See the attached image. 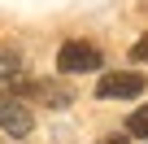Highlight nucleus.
Masks as SVG:
<instances>
[{
    "mask_svg": "<svg viewBox=\"0 0 148 144\" xmlns=\"http://www.w3.org/2000/svg\"><path fill=\"white\" fill-rule=\"evenodd\" d=\"M100 65H105V57L87 39H65L57 48V70L61 74H92V70H100Z\"/></svg>",
    "mask_w": 148,
    "mask_h": 144,
    "instance_id": "f257e3e1",
    "label": "nucleus"
},
{
    "mask_svg": "<svg viewBox=\"0 0 148 144\" xmlns=\"http://www.w3.org/2000/svg\"><path fill=\"white\" fill-rule=\"evenodd\" d=\"M144 74L139 70H109V74H100V83H96V96L100 101H126V96H139L144 92Z\"/></svg>",
    "mask_w": 148,
    "mask_h": 144,
    "instance_id": "f03ea898",
    "label": "nucleus"
},
{
    "mask_svg": "<svg viewBox=\"0 0 148 144\" xmlns=\"http://www.w3.org/2000/svg\"><path fill=\"white\" fill-rule=\"evenodd\" d=\"M0 131H9L13 140H22V135L35 131V114H31L18 96H0Z\"/></svg>",
    "mask_w": 148,
    "mask_h": 144,
    "instance_id": "7ed1b4c3",
    "label": "nucleus"
},
{
    "mask_svg": "<svg viewBox=\"0 0 148 144\" xmlns=\"http://www.w3.org/2000/svg\"><path fill=\"white\" fill-rule=\"evenodd\" d=\"M13 96H31V101H48L52 109H65L74 96H70V88H57V83H26V79H13Z\"/></svg>",
    "mask_w": 148,
    "mask_h": 144,
    "instance_id": "20e7f679",
    "label": "nucleus"
},
{
    "mask_svg": "<svg viewBox=\"0 0 148 144\" xmlns=\"http://www.w3.org/2000/svg\"><path fill=\"white\" fill-rule=\"evenodd\" d=\"M126 131H131V135H139V140H148V105H139V109L126 118Z\"/></svg>",
    "mask_w": 148,
    "mask_h": 144,
    "instance_id": "39448f33",
    "label": "nucleus"
},
{
    "mask_svg": "<svg viewBox=\"0 0 148 144\" xmlns=\"http://www.w3.org/2000/svg\"><path fill=\"white\" fill-rule=\"evenodd\" d=\"M18 70H22V57H18V52H0V79H9V83H13V79H18Z\"/></svg>",
    "mask_w": 148,
    "mask_h": 144,
    "instance_id": "423d86ee",
    "label": "nucleus"
},
{
    "mask_svg": "<svg viewBox=\"0 0 148 144\" xmlns=\"http://www.w3.org/2000/svg\"><path fill=\"white\" fill-rule=\"evenodd\" d=\"M131 61H148V35L131 44Z\"/></svg>",
    "mask_w": 148,
    "mask_h": 144,
    "instance_id": "0eeeda50",
    "label": "nucleus"
},
{
    "mask_svg": "<svg viewBox=\"0 0 148 144\" xmlns=\"http://www.w3.org/2000/svg\"><path fill=\"white\" fill-rule=\"evenodd\" d=\"M100 144H126V140H122V135H109V140H100Z\"/></svg>",
    "mask_w": 148,
    "mask_h": 144,
    "instance_id": "6e6552de",
    "label": "nucleus"
}]
</instances>
